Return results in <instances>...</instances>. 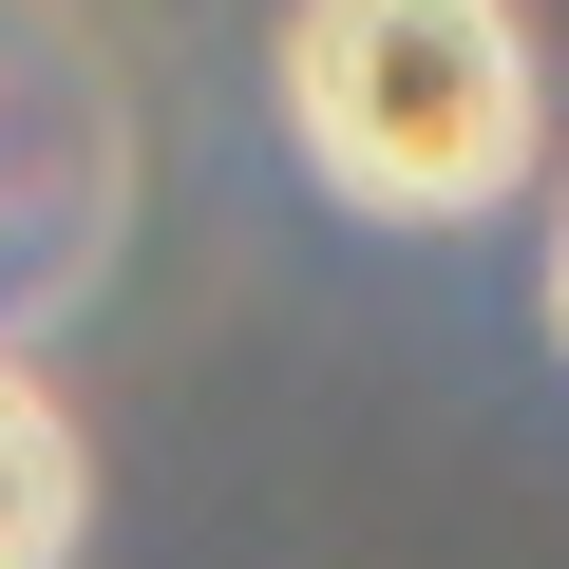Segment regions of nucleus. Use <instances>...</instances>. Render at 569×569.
Returning <instances> with one entry per match:
<instances>
[{
    "instance_id": "nucleus-1",
    "label": "nucleus",
    "mask_w": 569,
    "mask_h": 569,
    "mask_svg": "<svg viewBox=\"0 0 569 569\" xmlns=\"http://www.w3.org/2000/svg\"><path fill=\"white\" fill-rule=\"evenodd\" d=\"M284 133L380 228H475L550 152V77L512 0H284Z\"/></svg>"
},
{
    "instance_id": "nucleus-3",
    "label": "nucleus",
    "mask_w": 569,
    "mask_h": 569,
    "mask_svg": "<svg viewBox=\"0 0 569 569\" xmlns=\"http://www.w3.org/2000/svg\"><path fill=\"white\" fill-rule=\"evenodd\" d=\"M550 342H569V209H550Z\"/></svg>"
},
{
    "instance_id": "nucleus-2",
    "label": "nucleus",
    "mask_w": 569,
    "mask_h": 569,
    "mask_svg": "<svg viewBox=\"0 0 569 569\" xmlns=\"http://www.w3.org/2000/svg\"><path fill=\"white\" fill-rule=\"evenodd\" d=\"M77 531H96V456H77V418L0 361V569H77Z\"/></svg>"
}]
</instances>
